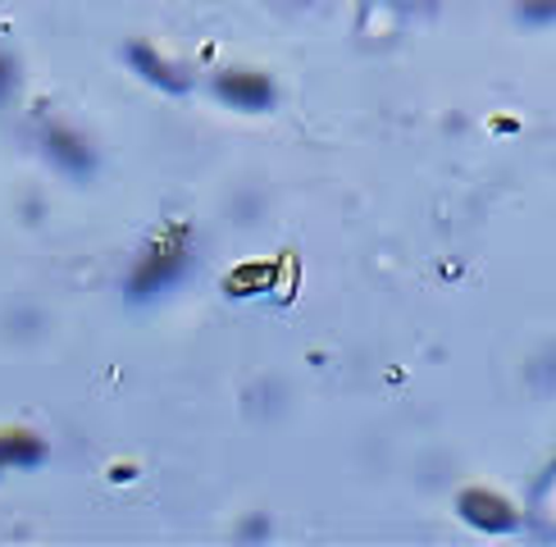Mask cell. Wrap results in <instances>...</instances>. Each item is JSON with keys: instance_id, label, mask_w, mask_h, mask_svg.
I'll use <instances>...</instances> for the list:
<instances>
[{"instance_id": "1", "label": "cell", "mask_w": 556, "mask_h": 547, "mask_svg": "<svg viewBox=\"0 0 556 547\" xmlns=\"http://www.w3.org/2000/svg\"><path fill=\"white\" fill-rule=\"evenodd\" d=\"M192 269V233L188 228H169L165 238H155L142 260L128 274V302H155V296L174 292Z\"/></svg>"}, {"instance_id": "2", "label": "cell", "mask_w": 556, "mask_h": 547, "mask_svg": "<svg viewBox=\"0 0 556 547\" xmlns=\"http://www.w3.org/2000/svg\"><path fill=\"white\" fill-rule=\"evenodd\" d=\"M215 97L228 105V110H247V114H261L278 101V87L256 74V68H224L215 78Z\"/></svg>"}, {"instance_id": "3", "label": "cell", "mask_w": 556, "mask_h": 547, "mask_svg": "<svg viewBox=\"0 0 556 547\" xmlns=\"http://www.w3.org/2000/svg\"><path fill=\"white\" fill-rule=\"evenodd\" d=\"M41 147H46V160L68 178H87L91 169H97V151H91V142L78 137L74 128H46Z\"/></svg>"}, {"instance_id": "4", "label": "cell", "mask_w": 556, "mask_h": 547, "mask_svg": "<svg viewBox=\"0 0 556 547\" xmlns=\"http://www.w3.org/2000/svg\"><path fill=\"white\" fill-rule=\"evenodd\" d=\"M124 55H128V64H132V74H137V78H147V82L160 87V91H174V97H182V91L192 87V78L182 74V64L165 60V55H160L155 46H147V41H132Z\"/></svg>"}, {"instance_id": "5", "label": "cell", "mask_w": 556, "mask_h": 547, "mask_svg": "<svg viewBox=\"0 0 556 547\" xmlns=\"http://www.w3.org/2000/svg\"><path fill=\"white\" fill-rule=\"evenodd\" d=\"M460 516H466L470 524H479V530H511L516 524V516H511V507H506L502 497H493V493H466L460 497Z\"/></svg>"}, {"instance_id": "6", "label": "cell", "mask_w": 556, "mask_h": 547, "mask_svg": "<svg viewBox=\"0 0 556 547\" xmlns=\"http://www.w3.org/2000/svg\"><path fill=\"white\" fill-rule=\"evenodd\" d=\"M46 461V443L37 433H0V470H28Z\"/></svg>"}, {"instance_id": "7", "label": "cell", "mask_w": 556, "mask_h": 547, "mask_svg": "<svg viewBox=\"0 0 556 547\" xmlns=\"http://www.w3.org/2000/svg\"><path fill=\"white\" fill-rule=\"evenodd\" d=\"M525 23H556V0H520Z\"/></svg>"}, {"instance_id": "8", "label": "cell", "mask_w": 556, "mask_h": 547, "mask_svg": "<svg viewBox=\"0 0 556 547\" xmlns=\"http://www.w3.org/2000/svg\"><path fill=\"white\" fill-rule=\"evenodd\" d=\"M14 82H18V64H14V55H5V51H0V105L10 101Z\"/></svg>"}]
</instances>
